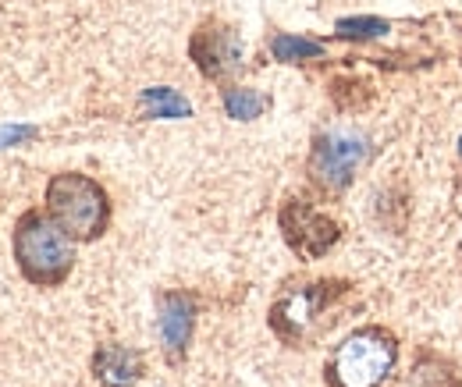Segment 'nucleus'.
I'll return each mask as SVG.
<instances>
[{"label":"nucleus","mask_w":462,"mask_h":387,"mask_svg":"<svg viewBox=\"0 0 462 387\" xmlns=\"http://www.w3.org/2000/svg\"><path fill=\"white\" fill-rule=\"evenodd\" d=\"M356 295V284L338 274L285 277L267 306V327L285 348H313L331 331Z\"/></svg>","instance_id":"obj_1"},{"label":"nucleus","mask_w":462,"mask_h":387,"mask_svg":"<svg viewBox=\"0 0 462 387\" xmlns=\"http://www.w3.org/2000/svg\"><path fill=\"white\" fill-rule=\"evenodd\" d=\"M459 164H462V135H459Z\"/></svg>","instance_id":"obj_16"},{"label":"nucleus","mask_w":462,"mask_h":387,"mask_svg":"<svg viewBox=\"0 0 462 387\" xmlns=\"http://www.w3.org/2000/svg\"><path fill=\"white\" fill-rule=\"evenodd\" d=\"M43 210L54 217V221L79 242V245H93L107 235L111 217H115V203H111V192L82 174V170H58L51 181H47V192H43Z\"/></svg>","instance_id":"obj_4"},{"label":"nucleus","mask_w":462,"mask_h":387,"mask_svg":"<svg viewBox=\"0 0 462 387\" xmlns=\"http://www.w3.org/2000/svg\"><path fill=\"white\" fill-rule=\"evenodd\" d=\"M221 104H225V114L231 121H256L271 107V97H263L260 89H249V86H225Z\"/></svg>","instance_id":"obj_14"},{"label":"nucleus","mask_w":462,"mask_h":387,"mask_svg":"<svg viewBox=\"0 0 462 387\" xmlns=\"http://www.w3.org/2000/svg\"><path fill=\"white\" fill-rule=\"evenodd\" d=\"M278 231L302 263L324 260L342 242V224L320 210L310 196H285V203L278 207Z\"/></svg>","instance_id":"obj_6"},{"label":"nucleus","mask_w":462,"mask_h":387,"mask_svg":"<svg viewBox=\"0 0 462 387\" xmlns=\"http://www.w3.org/2000/svg\"><path fill=\"white\" fill-rule=\"evenodd\" d=\"M388 32H392V22L384 18H342L335 25V40H346V43H370Z\"/></svg>","instance_id":"obj_15"},{"label":"nucleus","mask_w":462,"mask_h":387,"mask_svg":"<svg viewBox=\"0 0 462 387\" xmlns=\"http://www.w3.org/2000/svg\"><path fill=\"white\" fill-rule=\"evenodd\" d=\"M89 370H93V381L100 387H135L146 373V359L139 348L104 341V345H97Z\"/></svg>","instance_id":"obj_9"},{"label":"nucleus","mask_w":462,"mask_h":387,"mask_svg":"<svg viewBox=\"0 0 462 387\" xmlns=\"http://www.w3.org/2000/svg\"><path fill=\"white\" fill-rule=\"evenodd\" d=\"M405 387H462V366L441 348L420 345L409 363Z\"/></svg>","instance_id":"obj_10"},{"label":"nucleus","mask_w":462,"mask_h":387,"mask_svg":"<svg viewBox=\"0 0 462 387\" xmlns=\"http://www.w3.org/2000/svg\"><path fill=\"white\" fill-rule=\"evenodd\" d=\"M267 51L278 64H310V60H324L328 47L313 36H295V32H274L267 40Z\"/></svg>","instance_id":"obj_12"},{"label":"nucleus","mask_w":462,"mask_h":387,"mask_svg":"<svg viewBox=\"0 0 462 387\" xmlns=\"http://www.w3.org/2000/svg\"><path fill=\"white\" fill-rule=\"evenodd\" d=\"M370 153H374V146L359 132L335 128V132L313 135V146L306 153V181H310V189L320 199H342L352 189L359 167L370 161Z\"/></svg>","instance_id":"obj_5"},{"label":"nucleus","mask_w":462,"mask_h":387,"mask_svg":"<svg viewBox=\"0 0 462 387\" xmlns=\"http://www.w3.org/2000/svg\"><path fill=\"white\" fill-rule=\"evenodd\" d=\"M157 334H161V352L171 366H181L192 348V334L199 320V299L189 288H161L157 291Z\"/></svg>","instance_id":"obj_8"},{"label":"nucleus","mask_w":462,"mask_h":387,"mask_svg":"<svg viewBox=\"0 0 462 387\" xmlns=\"http://www.w3.org/2000/svg\"><path fill=\"white\" fill-rule=\"evenodd\" d=\"M79 242L47 210H25L11 231V256L18 274L36 288H60L79 260Z\"/></svg>","instance_id":"obj_3"},{"label":"nucleus","mask_w":462,"mask_h":387,"mask_svg":"<svg viewBox=\"0 0 462 387\" xmlns=\"http://www.w3.org/2000/svg\"><path fill=\"white\" fill-rule=\"evenodd\" d=\"M139 111H143V117L181 121V117H192V104H189L178 89H171V86H153V89H143Z\"/></svg>","instance_id":"obj_13"},{"label":"nucleus","mask_w":462,"mask_h":387,"mask_svg":"<svg viewBox=\"0 0 462 387\" xmlns=\"http://www.w3.org/2000/svg\"><path fill=\"white\" fill-rule=\"evenodd\" d=\"M402 363V341L388 324L348 331L324 359V387H392Z\"/></svg>","instance_id":"obj_2"},{"label":"nucleus","mask_w":462,"mask_h":387,"mask_svg":"<svg viewBox=\"0 0 462 387\" xmlns=\"http://www.w3.org/2000/svg\"><path fill=\"white\" fill-rule=\"evenodd\" d=\"M377 89L370 78H359V75H335L328 82V100L335 104V111L342 114H359L374 104Z\"/></svg>","instance_id":"obj_11"},{"label":"nucleus","mask_w":462,"mask_h":387,"mask_svg":"<svg viewBox=\"0 0 462 387\" xmlns=\"http://www.w3.org/2000/svg\"><path fill=\"white\" fill-rule=\"evenodd\" d=\"M189 60L207 82L228 86L245 64V43L225 18H203L189 36Z\"/></svg>","instance_id":"obj_7"}]
</instances>
